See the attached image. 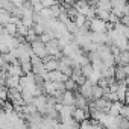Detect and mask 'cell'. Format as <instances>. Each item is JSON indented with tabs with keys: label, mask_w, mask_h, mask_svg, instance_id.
<instances>
[{
	"label": "cell",
	"mask_w": 129,
	"mask_h": 129,
	"mask_svg": "<svg viewBox=\"0 0 129 129\" xmlns=\"http://www.w3.org/2000/svg\"><path fill=\"white\" fill-rule=\"evenodd\" d=\"M88 30L103 34V32L108 30V24H106V21H103V20H100L97 17H93L91 20H88Z\"/></svg>",
	"instance_id": "cell-1"
},
{
	"label": "cell",
	"mask_w": 129,
	"mask_h": 129,
	"mask_svg": "<svg viewBox=\"0 0 129 129\" xmlns=\"http://www.w3.org/2000/svg\"><path fill=\"white\" fill-rule=\"evenodd\" d=\"M30 50H32V53H34L35 56H38L40 59H46V58L49 56L44 43H41L40 40H37V41H34V43L30 44Z\"/></svg>",
	"instance_id": "cell-2"
},
{
	"label": "cell",
	"mask_w": 129,
	"mask_h": 129,
	"mask_svg": "<svg viewBox=\"0 0 129 129\" xmlns=\"http://www.w3.org/2000/svg\"><path fill=\"white\" fill-rule=\"evenodd\" d=\"M87 117H88V112H87V109H81V108H75V109H73L72 118H73L75 121H78V123H82V121H85V120H87Z\"/></svg>",
	"instance_id": "cell-3"
},
{
	"label": "cell",
	"mask_w": 129,
	"mask_h": 129,
	"mask_svg": "<svg viewBox=\"0 0 129 129\" xmlns=\"http://www.w3.org/2000/svg\"><path fill=\"white\" fill-rule=\"evenodd\" d=\"M6 73H8V76H15V78L23 76V72H21V69H20V64H18V62L9 64L8 69H6Z\"/></svg>",
	"instance_id": "cell-4"
},
{
	"label": "cell",
	"mask_w": 129,
	"mask_h": 129,
	"mask_svg": "<svg viewBox=\"0 0 129 129\" xmlns=\"http://www.w3.org/2000/svg\"><path fill=\"white\" fill-rule=\"evenodd\" d=\"M87 105H88V100L84 96H81L79 93H76L75 94V100H73V106L75 108H81V109H87Z\"/></svg>",
	"instance_id": "cell-5"
},
{
	"label": "cell",
	"mask_w": 129,
	"mask_h": 129,
	"mask_svg": "<svg viewBox=\"0 0 129 129\" xmlns=\"http://www.w3.org/2000/svg\"><path fill=\"white\" fill-rule=\"evenodd\" d=\"M97 11H106V12H111L112 6H111V0H97L96 3V8Z\"/></svg>",
	"instance_id": "cell-6"
},
{
	"label": "cell",
	"mask_w": 129,
	"mask_h": 129,
	"mask_svg": "<svg viewBox=\"0 0 129 129\" xmlns=\"http://www.w3.org/2000/svg\"><path fill=\"white\" fill-rule=\"evenodd\" d=\"M18 81H20V78L6 76V79H5V87H8L9 90H11V88H18ZM18 90H20V88H18Z\"/></svg>",
	"instance_id": "cell-7"
},
{
	"label": "cell",
	"mask_w": 129,
	"mask_h": 129,
	"mask_svg": "<svg viewBox=\"0 0 129 129\" xmlns=\"http://www.w3.org/2000/svg\"><path fill=\"white\" fill-rule=\"evenodd\" d=\"M9 18H11L9 12H6L5 9H0V26H6L9 23Z\"/></svg>",
	"instance_id": "cell-8"
},
{
	"label": "cell",
	"mask_w": 129,
	"mask_h": 129,
	"mask_svg": "<svg viewBox=\"0 0 129 129\" xmlns=\"http://www.w3.org/2000/svg\"><path fill=\"white\" fill-rule=\"evenodd\" d=\"M40 3L43 8H52L56 5V0H40Z\"/></svg>",
	"instance_id": "cell-9"
},
{
	"label": "cell",
	"mask_w": 129,
	"mask_h": 129,
	"mask_svg": "<svg viewBox=\"0 0 129 129\" xmlns=\"http://www.w3.org/2000/svg\"><path fill=\"white\" fill-rule=\"evenodd\" d=\"M6 99H8V90H6V87L0 85V100L5 102Z\"/></svg>",
	"instance_id": "cell-10"
}]
</instances>
